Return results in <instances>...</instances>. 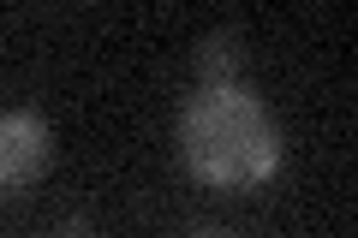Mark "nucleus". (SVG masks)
Returning a JSON list of instances; mask_svg holds the SVG:
<instances>
[{
    "instance_id": "1",
    "label": "nucleus",
    "mask_w": 358,
    "mask_h": 238,
    "mask_svg": "<svg viewBox=\"0 0 358 238\" xmlns=\"http://www.w3.org/2000/svg\"><path fill=\"white\" fill-rule=\"evenodd\" d=\"M179 155L203 185L251 191L281 167V126L251 84H197V96L179 113Z\"/></svg>"
},
{
    "instance_id": "2",
    "label": "nucleus",
    "mask_w": 358,
    "mask_h": 238,
    "mask_svg": "<svg viewBox=\"0 0 358 238\" xmlns=\"http://www.w3.org/2000/svg\"><path fill=\"white\" fill-rule=\"evenodd\" d=\"M54 167V131L42 113L30 107H13L0 113V191H30L42 173Z\"/></svg>"
},
{
    "instance_id": "4",
    "label": "nucleus",
    "mask_w": 358,
    "mask_h": 238,
    "mask_svg": "<svg viewBox=\"0 0 358 238\" xmlns=\"http://www.w3.org/2000/svg\"><path fill=\"white\" fill-rule=\"evenodd\" d=\"M66 238H90V232H84V221H72V226H66Z\"/></svg>"
},
{
    "instance_id": "5",
    "label": "nucleus",
    "mask_w": 358,
    "mask_h": 238,
    "mask_svg": "<svg viewBox=\"0 0 358 238\" xmlns=\"http://www.w3.org/2000/svg\"><path fill=\"white\" fill-rule=\"evenodd\" d=\"M192 238H233V232H192Z\"/></svg>"
},
{
    "instance_id": "3",
    "label": "nucleus",
    "mask_w": 358,
    "mask_h": 238,
    "mask_svg": "<svg viewBox=\"0 0 358 238\" xmlns=\"http://www.w3.org/2000/svg\"><path fill=\"white\" fill-rule=\"evenodd\" d=\"M197 77H203V89L245 84V36H239V30H215V36H203V48H197Z\"/></svg>"
}]
</instances>
